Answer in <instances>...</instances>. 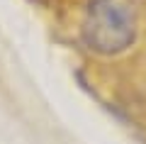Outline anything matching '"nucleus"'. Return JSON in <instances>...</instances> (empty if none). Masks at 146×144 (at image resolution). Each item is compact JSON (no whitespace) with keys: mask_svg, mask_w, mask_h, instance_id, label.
<instances>
[{"mask_svg":"<svg viewBox=\"0 0 146 144\" xmlns=\"http://www.w3.org/2000/svg\"><path fill=\"white\" fill-rule=\"evenodd\" d=\"M83 37L100 54H119L134 42V10L122 0H93L83 22Z\"/></svg>","mask_w":146,"mask_h":144,"instance_id":"f257e3e1","label":"nucleus"}]
</instances>
